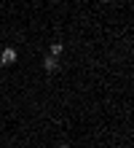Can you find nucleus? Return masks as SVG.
I'll return each mask as SVG.
<instances>
[{
	"label": "nucleus",
	"mask_w": 134,
	"mask_h": 148,
	"mask_svg": "<svg viewBox=\"0 0 134 148\" xmlns=\"http://www.w3.org/2000/svg\"><path fill=\"white\" fill-rule=\"evenodd\" d=\"M43 70H46V73H56L59 70V62H56V57H46V59H43Z\"/></svg>",
	"instance_id": "f03ea898"
},
{
	"label": "nucleus",
	"mask_w": 134,
	"mask_h": 148,
	"mask_svg": "<svg viewBox=\"0 0 134 148\" xmlns=\"http://www.w3.org/2000/svg\"><path fill=\"white\" fill-rule=\"evenodd\" d=\"M56 148H70V143H59V145H56Z\"/></svg>",
	"instance_id": "20e7f679"
},
{
	"label": "nucleus",
	"mask_w": 134,
	"mask_h": 148,
	"mask_svg": "<svg viewBox=\"0 0 134 148\" xmlns=\"http://www.w3.org/2000/svg\"><path fill=\"white\" fill-rule=\"evenodd\" d=\"M102 3H113V0H102Z\"/></svg>",
	"instance_id": "39448f33"
},
{
	"label": "nucleus",
	"mask_w": 134,
	"mask_h": 148,
	"mask_svg": "<svg viewBox=\"0 0 134 148\" xmlns=\"http://www.w3.org/2000/svg\"><path fill=\"white\" fill-rule=\"evenodd\" d=\"M16 59H19V51H16L14 46H5V49H3V54H0V67H5V65H14Z\"/></svg>",
	"instance_id": "f257e3e1"
},
{
	"label": "nucleus",
	"mask_w": 134,
	"mask_h": 148,
	"mask_svg": "<svg viewBox=\"0 0 134 148\" xmlns=\"http://www.w3.org/2000/svg\"><path fill=\"white\" fill-rule=\"evenodd\" d=\"M62 51H65V46H62V43H51V49H48V54H51V57H59Z\"/></svg>",
	"instance_id": "7ed1b4c3"
}]
</instances>
